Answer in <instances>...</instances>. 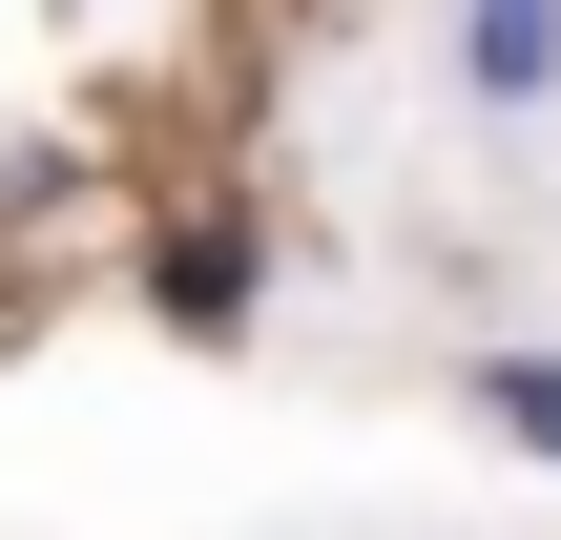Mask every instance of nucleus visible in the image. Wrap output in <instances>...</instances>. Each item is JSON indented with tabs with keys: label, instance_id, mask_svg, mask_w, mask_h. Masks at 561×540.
Returning <instances> with one entry per match:
<instances>
[{
	"label": "nucleus",
	"instance_id": "obj_2",
	"mask_svg": "<svg viewBox=\"0 0 561 540\" xmlns=\"http://www.w3.org/2000/svg\"><path fill=\"white\" fill-rule=\"evenodd\" d=\"M479 416H500L520 458H561V354H479Z\"/></svg>",
	"mask_w": 561,
	"mask_h": 540
},
{
	"label": "nucleus",
	"instance_id": "obj_1",
	"mask_svg": "<svg viewBox=\"0 0 561 540\" xmlns=\"http://www.w3.org/2000/svg\"><path fill=\"white\" fill-rule=\"evenodd\" d=\"M437 62H458V104H479V125H541V104H561V0H458V21H437Z\"/></svg>",
	"mask_w": 561,
	"mask_h": 540
}]
</instances>
